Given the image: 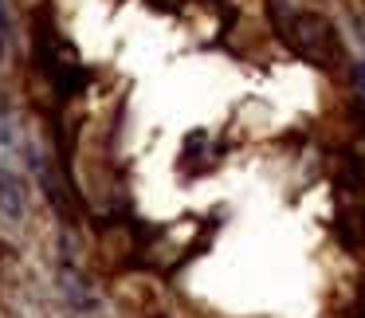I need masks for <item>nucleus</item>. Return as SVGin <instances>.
<instances>
[{"label": "nucleus", "instance_id": "obj_1", "mask_svg": "<svg viewBox=\"0 0 365 318\" xmlns=\"http://www.w3.org/2000/svg\"><path fill=\"white\" fill-rule=\"evenodd\" d=\"M0 208L12 220H20V212H24V205H20V181L12 173H0Z\"/></svg>", "mask_w": 365, "mask_h": 318}, {"label": "nucleus", "instance_id": "obj_2", "mask_svg": "<svg viewBox=\"0 0 365 318\" xmlns=\"http://www.w3.org/2000/svg\"><path fill=\"white\" fill-rule=\"evenodd\" d=\"M0 36H4V0H0Z\"/></svg>", "mask_w": 365, "mask_h": 318}]
</instances>
